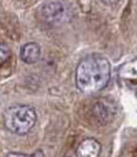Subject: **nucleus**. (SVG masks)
Listing matches in <instances>:
<instances>
[{"mask_svg": "<svg viewBox=\"0 0 137 157\" xmlns=\"http://www.w3.org/2000/svg\"><path fill=\"white\" fill-rule=\"evenodd\" d=\"M111 67L104 56L91 55L78 63L75 70V85L80 92L92 94L104 89L110 81Z\"/></svg>", "mask_w": 137, "mask_h": 157, "instance_id": "obj_1", "label": "nucleus"}, {"mask_svg": "<svg viewBox=\"0 0 137 157\" xmlns=\"http://www.w3.org/2000/svg\"><path fill=\"white\" fill-rule=\"evenodd\" d=\"M36 120H37L36 111L29 105L23 104L11 105L4 111V115H3L6 128L17 135L27 134L34 127Z\"/></svg>", "mask_w": 137, "mask_h": 157, "instance_id": "obj_2", "label": "nucleus"}, {"mask_svg": "<svg viewBox=\"0 0 137 157\" xmlns=\"http://www.w3.org/2000/svg\"><path fill=\"white\" fill-rule=\"evenodd\" d=\"M38 18L48 26H59L69 19L70 8L62 0L45 2L38 7Z\"/></svg>", "mask_w": 137, "mask_h": 157, "instance_id": "obj_3", "label": "nucleus"}, {"mask_svg": "<svg viewBox=\"0 0 137 157\" xmlns=\"http://www.w3.org/2000/svg\"><path fill=\"white\" fill-rule=\"evenodd\" d=\"M117 109L114 102L108 101L107 98H99L92 105V115L100 124H107L115 117Z\"/></svg>", "mask_w": 137, "mask_h": 157, "instance_id": "obj_4", "label": "nucleus"}, {"mask_svg": "<svg viewBox=\"0 0 137 157\" xmlns=\"http://www.w3.org/2000/svg\"><path fill=\"white\" fill-rule=\"evenodd\" d=\"M102 146H100L99 141L93 140V138H87L78 145L75 155L77 157H99Z\"/></svg>", "mask_w": 137, "mask_h": 157, "instance_id": "obj_5", "label": "nucleus"}, {"mask_svg": "<svg viewBox=\"0 0 137 157\" xmlns=\"http://www.w3.org/2000/svg\"><path fill=\"white\" fill-rule=\"evenodd\" d=\"M41 55V49H40V45L36 44V43H27L25 44L22 48H21V60L26 64H34L36 62H38Z\"/></svg>", "mask_w": 137, "mask_h": 157, "instance_id": "obj_6", "label": "nucleus"}, {"mask_svg": "<svg viewBox=\"0 0 137 157\" xmlns=\"http://www.w3.org/2000/svg\"><path fill=\"white\" fill-rule=\"evenodd\" d=\"M11 52H10V48L7 47V44L6 43H2L0 44V63H2V66L4 64V62L10 57Z\"/></svg>", "mask_w": 137, "mask_h": 157, "instance_id": "obj_7", "label": "nucleus"}, {"mask_svg": "<svg viewBox=\"0 0 137 157\" xmlns=\"http://www.w3.org/2000/svg\"><path fill=\"white\" fill-rule=\"evenodd\" d=\"M104 4H108V6H111V4H115V3H118L119 0H102Z\"/></svg>", "mask_w": 137, "mask_h": 157, "instance_id": "obj_8", "label": "nucleus"}, {"mask_svg": "<svg viewBox=\"0 0 137 157\" xmlns=\"http://www.w3.org/2000/svg\"><path fill=\"white\" fill-rule=\"evenodd\" d=\"M7 157H33V156H25V155H15V153H11Z\"/></svg>", "mask_w": 137, "mask_h": 157, "instance_id": "obj_9", "label": "nucleus"}]
</instances>
